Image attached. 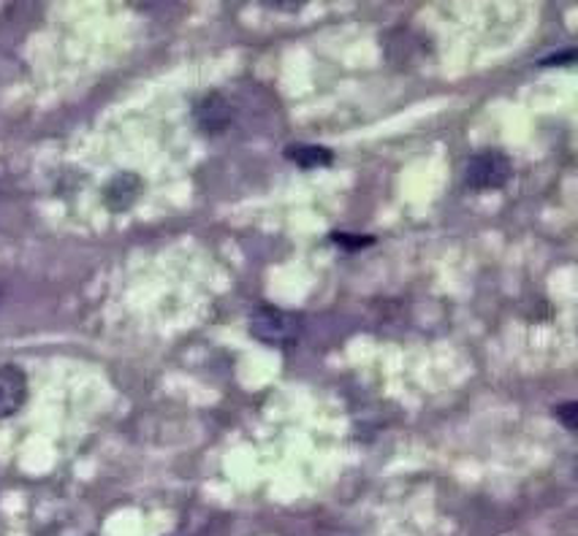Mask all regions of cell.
Listing matches in <instances>:
<instances>
[{"mask_svg": "<svg viewBox=\"0 0 578 536\" xmlns=\"http://www.w3.org/2000/svg\"><path fill=\"white\" fill-rule=\"evenodd\" d=\"M250 334L269 347H294L302 338V318L278 307H261L252 312Z\"/></svg>", "mask_w": 578, "mask_h": 536, "instance_id": "obj_1", "label": "cell"}, {"mask_svg": "<svg viewBox=\"0 0 578 536\" xmlns=\"http://www.w3.org/2000/svg\"><path fill=\"white\" fill-rule=\"evenodd\" d=\"M514 174V163L505 152L499 150H484L473 155L464 168V184L470 190H497Z\"/></svg>", "mask_w": 578, "mask_h": 536, "instance_id": "obj_2", "label": "cell"}, {"mask_svg": "<svg viewBox=\"0 0 578 536\" xmlns=\"http://www.w3.org/2000/svg\"><path fill=\"white\" fill-rule=\"evenodd\" d=\"M193 117L201 133L217 135L232 126V104L221 93H207L204 98L196 100Z\"/></svg>", "mask_w": 578, "mask_h": 536, "instance_id": "obj_3", "label": "cell"}, {"mask_svg": "<svg viewBox=\"0 0 578 536\" xmlns=\"http://www.w3.org/2000/svg\"><path fill=\"white\" fill-rule=\"evenodd\" d=\"M27 377L20 366H0V417H11L25 406Z\"/></svg>", "mask_w": 578, "mask_h": 536, "instance_id": "obj_4", "label": "cell"}, {"mask_svg": "<svg viewBox=\"0 0 578 536\" xmlns=\"http://www.w3.org/2000/svg\"><path fill=\"white\" fill-rule=\"evenodd\" d=\"M142 193V179L137 174H117L104 190V203L111 212H126Z\"/></svg>", "mask_w": 578, "mask_h": 536, "instance_id": "obj_5", "label": "cell"}, {"mask_svg": "<svg viewBox=\"0 0 578 536\" xmlns=\"http://www.w3.org/2000/svg\"><path fill=\"white\" fill-rule=\"evenodd\" d=\"M285 157H288L291 163H296L299 168H307V171H312V168H327L331 166V160H334L331 150L318 144H291L288 150H285Z\"/></svg>", "mask_w": 578, "mask_h": 536, "instance_id": "obj_6", "label": "cell"}, {"mask_svg": "<svg viewBox=\"0 0 578 536\" xmlns=\"http://www.w3.org/2000/svg\"><path fill=\"white\" fill-rule=\"evenodd\" d=\"M554 415H557V420L563 422L568 431H576V415H578V406L576 402H568V404H559L557 409H554Z\"/></svg>", "mask_w": 578, "mask_h": 536, "instance_id": "obj_7", "label": "cell"}, {"mask_svg": "<svg viewBox=\"0 0 578 536\" xmlns=\"http://www.w3.org/2000/svg\"><path fill=\"white\" fill-rule=\"evenodd\" d=\"M331 239L340 247H367L373 245V239H362V236H351V234H334Z\"/></svg>", "mask_w": 578, "mask_h": 536, "instance_id": "obj_8", "label": "cell"}, {"mask_svg": "<svg viewBox=\"0 0 578 536\" xmlns=\"http://www.w3.org/2000/svg\"><path fill=\"white\" fill-rule=\"evenodd\" d=\"M570 58H574V52H568V55H559V58H557V55H554V58H546V60H543V65H563V63H570Z\"/></svg>", "mask_w": 578, "mask_h": 536, "instance_id": "obj_9", "label": "cell"}]
</instances>
